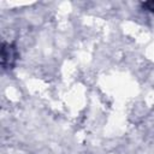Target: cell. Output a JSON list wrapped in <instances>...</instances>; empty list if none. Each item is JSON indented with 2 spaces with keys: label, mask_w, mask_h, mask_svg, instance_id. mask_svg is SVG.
I'll return each instance as SVG.
<instances>
[{
  "label": "cell",
  "mask_w": 154,
  "mask_h": 154,
  "mask_svg": "<svg viewBox=\"0 0 154 154\" xmlns=\"http://www.w3.org/2000/svg\"><path fill=\"white\" fill-rule=\"evenodd\" d=\"M142 7L146 8L147 11H152V12H154V1L144 2V4H142Z\"/></svg>",
  "instance_id": "2"
},
{
  "label": "cell",
  "mask_w": 154,
  "mask_h": 154,
  "mask_svg": "<svg viewBox=\"0 0 154 154\" xmlns=\"http://www.w3.org/2000/svg\"><path fill=\"white\" fill-rule=\"evenodd\" d=\"M17 51L14 46L10 43H4L1 49V64L4 69H10L14 65V61L17 59Z\"/></svg>",
  "instance_id": "1"
}]
</instances>
